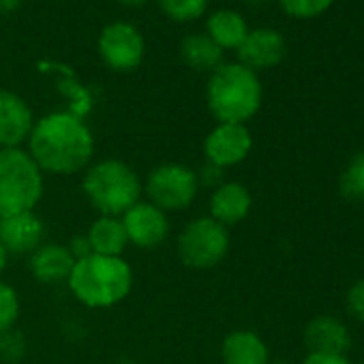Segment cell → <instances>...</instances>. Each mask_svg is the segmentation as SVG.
Masks as SVG:
<instances>
[{
  "label": "cell",
  "instance_id": "cell-1",
  "mask_svg": "<svg viewBox=\"0 0 364 364\" xmlns=\"http://www.w3.org/2000/svg\"><path fill=\"white\" fill-rule=\"evenodd\" d=\"M28 154L43 173H77L92 161L95 137L73 112H52L35 120L28 135Z\"/></svg>",
  "mask_w": 364,
  "mask_h": 364
},
{
  "label": "cell",
  "instance_id": "cell-2",
  "mask_svg": "<svg viewBox=\"0 0 364 364\" xmlns=\"http://www.w3.org/2000/svg\"><path fill=\"white\" fill-rule=\"evenodd\" d=\"M67 285L88 309H109L122 302L133 289V270L122 257L88 255L77 259Z\"/></svg>",
  "mask_w": 364,
  "mask_h": 364
},
{
  "label": "cell",
  "instance_id": "cell-3",
  "mask_svg": "<svg viewBox=\"0 0 364 364\" xmlns=\"http://www.w3.org/2000/svg\"><path fill=\"white\" fill-rule=\"evenodd\" d=\"M262 82L255 71L240 63H223L206 84V103L219 122L245 124L262 107Z\"/></svg>",
  "mask_w": 364,
  "mask_h": 364
},
{
  "label": "cell",
  "instance_id": "cell-4",
  "mask_svg": "<svg viewBox=\"0 0 364 364\" xmlns=\"http://www.w3.org/2000/svg\"><path fill=\"white\" fill-rule=\"evenodd\" d=\"M82 189L86 200L103 217H122L141 198L144 185L131 165L118 159H103L86 167Z\"/></svg>",
  "mask_w": 364,
  "mask_h": 364
},
{
  "label": "cell",
  "instance_id": "cell-5",
  "mask_svg": "<svg viewBox=\"0 0 364 364\" xmlns=\"http://www.w3.org/2000/svg\"><path fill=\"white\" fill-rule=\"evenodd\" d=\"M43 191V171L28 150L0 148V217L33 213Z\"/></svg>",
  "mask_w": 364,
  "mask_h": 364
},
{
  "label": "cell",
  "instance_id": "cell-6",
  "mask_svg": "<svg viewBox=\"0 0 364 364\" xmlns=\"http://www.w3.org/2000/svg\"><path fill=\"white\" fill-rule=\"evenodd\" d=\"M230 232L210 217L193 219L178 236V257L187 268L208 270L225 259Z\"/></svg>",
  "mask_w": 364,
  "mask_h": 364
},
{
  "label": "cell",
  "instance_id": "cell-7",
  "mask_svg": "<svg viewBox=\"0 0 364 364\" xmlns=\"http://www.w3.org/2000/svg\"><path fill=\"white\" fill-rule=\"evenodd\" d=\"M144 191L148 196V202L163 213H182L196 202L200 193V182L196 169H191L189 165L163 163L148 173Z\"/></svg>",
  "mask_w": 364,
  "mask_h": 364
},
{
  "label": "cell",
  "instance_id": "cell-8",
  "mask_svg": "<svg viewBox=\"0 0 364 364\" xmlns=\"http://www.w3.org/2000/svg\"><path fill=\"white\" fill-rule=\"evenodd\" d=\"M97 52L107 69L118 73H129L144 63L146 39L135 24L118 20L107 24L99 33Z\"/></svg>",
  "mask_w": 364,
  "mask_h": 364
},
{
  "label": "cell",
  "instance_id": "cell-9",
  "mask_svg": "<svg viewBox=\"0 0 364 364\" xmlns=\"http://www.w3.org/2000/svg\"><path fill=\"white\" fill-rule=\"evenodd\" d=\"M253 148V135L247 124L219 122L204 139V156L221 169L242 163Z\"/></svg>",
  "mask_w": 364,
  "mask_h": 364
},
{
  "label": "cell",
  "instance_id": "cell-10",
  "mask_svg": "<svg viewBox=\"0 0 364 364\" xmlns=\"http://www.w3.org/2000/svg\"><path fill=\"white\" fill-rule=\"evenodd\" d=\"M129 245L137 249H156L169 236V221L167 213L156 208L150 202H137L120 217Z\"/></svg>",
  "mask_w": 364,
  "mask_h": 364
},
{
  "label": "cell",
  "instance_id": "cell-11",
  "mask_svg": "<svg viewBox=\"0 0 364 364\" xmlns=\"http://www.w3.org/2000/svg\"><path fill=\"white\" fill-rule=\"evenodd\" d=\"M236 54H238L240 65L257 73V71L281 65V60L287 54V41L279 31L262 26V28L249 31L247 39L236 50Z\"/></svg>",
  "mask_w": 364,
  "mask_h": 364
},
{
  "label": "cell",
  "instance_id": "cell-12",
  "mask_svg": "<svg viewBox=\"0 0 364 364\" xmlns=\"http://www.w3.org/2000/svg\"><path fill=\"white\" fill-rule=\"evenodd\" d=\"M35 127L31 105L11 90L0 88V148H20Z\"/></svg>",
  "mask_w": 364,
  "mask_h": 364
},
{
  "label": "cell",
  "instance_id": "cell-13",
  "mask_svg": "<svg viewBox=\"0 0 364 364\" xmlns=\"http://www.w3.org/2000/svg\"><path fill=\"white\" fill-rule=\"evenodd\" d=\"M46 240V225L33 213L0 217V245L11 255H31Z\"/></svg>",
  "mask_w": 364,
  "mask_h": 364
},
{
  "label": "cell",
  "instance_id": "cell-14",
  "mask_svg": "<svg viewBox=\"0 0 364 364\" xmlns=\"http://www.w3.org/2000/svg\"><path fill=\"white\" fill-rule=\"evenodd\" d=\"M251 193L240 182H223L210 196V219L223 228L245 221L251 213Z\"/></svg>",
  "mask_w": 364,
  "mask_h": 364
},
{
  "label": "cell",
  "instance_id": "cell-15",
  "mask_svg": "<svg viewBox=\"0 0 364 364\" xmlns=\"http://www.w3.org/2000/svg\"><path fill=\"white\" fill-rule=\"evenodd\" d=\"M28 266L37 281L48 285H58V283H67L75 266V259L69 253L67 245L43 242L35 253H31Z\"/></svg>",
  "mask_w": 364,
  "mask_h": 364
},
{
  "label": "cell",
  "instance_id": "cell-16",
  "mask_svg": "<svg viewBox=\"0 0 364 364\" xmlns=\"http://www.w3.org/2000/svg\"><path fill=\"white\" fill-rule=\"evenodd\" d=\"M309 353H338L345 355L351 343L347 326L336 317H315L304 330Z\"/></svg>",
  "mask_w": 364,
  "mask_h": 364
},
{
  "label": "cell",
  "instance_id": "cell-17",
  "mask_svg": "<svg viewBox=\"0 0 364 364\" xmlns=\"http://www.w3.org/2000/svg\"><path fill=\"white\" fill-rule=\"evenodd\" d=\"M223 364H270V351L264 338L251 330H234L221 345Z\"/></svg>",
  "mask_w": 364,
  "mask_h": 364
},
{
  "label": "cell",
  "instance_id": "cell-18",
  "mask_svg": "<svg viewBox=\"0 0 364 364\" xmlns=\"http://www.w3.org/2000/svg\"><path fill=\"white\" fill-rule=\"evenodd\" d=\"M249 24L242 14L234 9H217L206 20V35L223 50H238L249 35Z\"/></svg>",
  "mask_w": 364,
  "mask_h": 364
},
{
  "label": "cell",
  "instance_id": "cell-19",
  "mask_svg": "<svg viewBox=\"0 0 364 364\" xmlns=\"http://www.w3.org/2000/svg\"><path fill=\"white\" fill-rule=\"evenodd\" d=\"M90 249L95 255L105 257H122L124 249L129 247V238L120 217H99L86 232Z\"/></svg>",
  "mask_w": 364,
  "mask_h": 364
},
{
  "label": "cell",
  "instance_id": "cell-20",
  "mask_svg": "<svg viewBox=\"0 0 364 364\" xmlns=\"http://www.w3.org/2000/svg\"><path fill=\"white\" fill-rule=\"evenodd\" d=\"M223 50L206 35V33H193L187 35L180 43V58L187 67L196 71H215L223 65Z\"/></svg>",
  "mask_w": 364,
  "mask_h": 364
},
{
  "label": "cell",
  "instance_id": "cell-21",
  "mask_svg": "<svg viewBox=\"0 0 364 364\" xmlns=\"http://www.w3.org/2000/svg\"><path fill=\"white\" fill-rule=\"evenodd\" d=\"M210 0H159L165 18L173 22H193L208 11Z\"/></svg>",
  "mask_w": 364,
  "mask_h": 364
},
{
  "label": "cell",
  "instance_id": "cell-22",
  "mask_svg": "<svg viewBox=\"0 0 364 364\" xmlns=\"http://www.w3.org/2000/svg\"><path fill=\"white\" fill-rule=\"evenodd\" d=\"M334 0H277V5L283 9L285 16L294 20H313L323 16Z\"/></svg>",
  "mask_w": 364,
  "mask_h": 364
},
{
  "label": "cell",
  "instance_id": "cell-23",
  "mask_svg": "<svg viewBox=\"0 0 364 364\" xmlns=\"http://www.w3.org/2000/svg\"><path fill=\"white\" fill-rule=\"evenodd\" d=\"M341 191L349 200L364 196V152L355 154L341 176Z\"/></svg>",
  "mask_w": 364,
  "mask_h": 364
},
{
  "label": "cell",
  "instance_id": "cell-24",
  "mask_svg": "<svg viewBox=\"0 0 364 364\" xmlns=\"http://www.w3.org/2000/svg\"><path fill=\"white\" fill-rule=\"evenodd\" d=\"M18 317H20V296L9 283L0 281V334L16 328Z\"/></svg>",
  "mask_w": 364,
  "mask_h": 364
},
{
  "label": "cell",
  "instance_id": "cell-25",
  "mask_svg": "<svg viewBox=\"0 0 364 364\" xmlns=\"http://www.w3.org/2000/svg\"><path fill=\"white\" fill-rule=\"evenodd\" d=\"M26 351V345H24V336L20 332H16L14 328L0 334V358L7 360V362H18L22 360Z\"/></svg>",
  "mask_w": 364,
  "mask_h": 364
},
{
  "label": "cell",
  "instance_id": "cell-26",
  "mask_svg": "<svg viewBox=\"0 0 364 364\" xmlns=\"http://www.w3.org/2000/svg\"><path fill=\"white\" fill-rule=\"evenodd\" d=\"M347 309L355 319L364 321V277L355 281L347 291Z\"/></svg>",
  "mask_w": 364,
  "mask_h": 364
},
{
  "label": "cell",
  "instance_id": "cell-27",
  "mask_svg": "<svg viewBox=\"0 0 364 364\" xmlns=\"http://www.w3.org/2000/svg\"><path fill=\"white\" fill-rule=\"evenodd\" d=\"M198 173V182H200V187H210L213 191L217 189V187H221L223 185V169L221 167H217V165H210V163H206L200 171H196Z\"/></svg>",
  "mask_w": 364,
  "mask_h": 364
},
{
  "label": "cell",
  "instance_id": "cell-28",
  "mask_svg": "<svg viewBox=\"0 0 364 364\" xmlns=\"http://www.w3.org/2000/svg\"><path fill=\"white\" fill-rule=\"evenodd\" d=\"M67 249H69V253L73 255L75 262H77V259H84V257H88V255H92V249H90V242H88L86 234L71 238L69 245H67Z\"/></svg>",
  "mask_w": 364,
  "mask_h": 364
},
{
  "label": "cell",
  "instance_id": "cell-29",
  "mask_svg": "<svg viewBox=\"0 0 364 364\" xmlns=\"http://www.w3.org/2000/svg\"><path fill=\"white\" fill-rule=\"evenodd\" d=\"M302 364H349L345 355L338 353H309Z\"/></svg>",
  "mask_w": 364,
  "mask_h": 364
},
{
  "label": "cell",
  "instance_id": "cell-30",
  "mask_svg": "<svg viewBox=\"0 0 364 364\" xmlns=\"http://www.w3.org/2000/svg\"><path fill=\"white\" fill-rule=\"evenodd\" d=\"M22 3H24V0H0V14L11 16L22 7Z\"/></svg>",
  "mask_w": 364,
  "mask_h": 364
},
{
  "label": "cell",
  "instance_id": "cell-31",
  "mask_svg": "<svg viewBox=\"0 0 364 364\" xmlns=\"http://www.w3.org/2000/svg\"><path fill=\"white\" fill-rule=\"evenodd\" d=\"M116 3L122 7H144L148 0H116Z\"/></svg>",
  "mask_w": 364,
  "mask_h": 364
},
{
  "label": "cell",
  "instance_id": "cell-32",
  "mask_svg": "<svg viewBox=\"0 0 364 364\" xmlns=\"http://www.w3.org/2000/svg\"><path fill=\"white\" fill-rule=\"evenodd\" d=\"M7 262H9V253L5 251L3 245H0V274H3V270L7 268Z\"/></svg>",
  "mask_w": 364,
  "mask_h": 364
},
{
  "label": "cell",
  "instance_id": "cell-33",
  "mask_svg": "<svg viewBox=\"0 0 364 364\" xmlns=\"http://www.w3.org/2000/svg\"><path fill=\"white\" fill-rule=\"evenodd\" d=\"M249 3H251V5H257V0H249ZM262 3H264V0H259V5H262Z\"/></svg>",
  "mask_w": 364,
  "mask_h": 364
},
{
  "label": "cell",
  "instance_id": "cell-34",
  "mask_svg": "<svg viewBox=\"0 0 364 364\" xmlns=\"http://www.w3.org/2000/svg\"><path fill=\"white\" fill-rule=\"evenodd\" d=\"M274 364H289V362H283V360H279V362H274Z\"/></svg>",
  "mask_w": 364,
  "mask_h": 364
},
{
  "label": "cell",
  "instance_id": "cell-35",
  "mask_svg": "<svg viewBox=\"0 0 364 364\" xmlns=\"http://www.w3.org/2000/svg\"><path fill=\"white\" fill-rule=\"evenodd\" d=\"M360 202H362V206H364V196H362V198H360Z\"/></svg>",
  "mask_w": 364,
  "mask_h": 364
}]
</instances>
